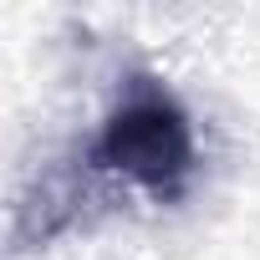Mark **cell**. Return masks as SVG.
I'll use <instances>...</instances> for the list:
<instances>
[{"label": "cell", "mask_w": 260, "mask_h": 260, "mask_svg": "<svg viewBox=\"0 0 260 260\" xmlns=\"http://www.w3.org/2000/svg\"><path fill=\"white\" fill-rule=\"evenodd\" d=\"M92 164L133 179L153 199H179L194 179V127L189 112L169 97L164 82L133 77L112 102L102 133L92 143Z\"/></svg>", "instance_id": "obj_1"}]
</instances>
